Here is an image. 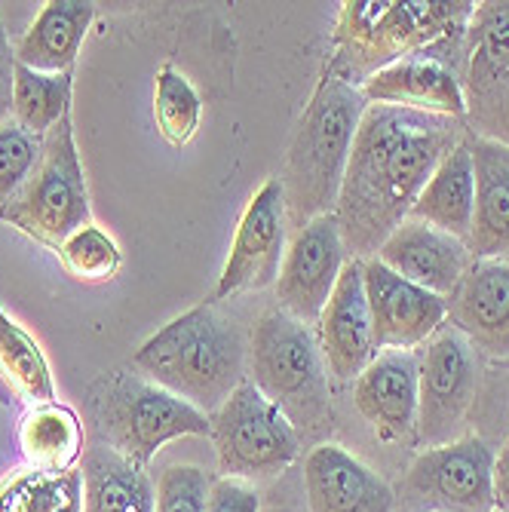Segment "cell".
Instances as JSON below:
<instances>
[{"mask_svg":"<svg viewBox=\"0 0 509 512\" xmlns=\"http://www.w3.org/2000/svg\"><path fill=\"white\" fill-rule=\"evenodd\" d=\"M221 476L258 482L286 473L301 457V436L255 384L243 381L209 417Z\"/></svg>","mask_w":509,"mask_h":512,"instance_id":"8","label":"cell"},{"mask_svg":"<svg viewBox=\"0 0 509 512\" xmlns=\"http://www.w3.org/2000/svg\"><path fill=\"white\" fill-rule=\"evenodd\" d=\"M0 512H83V476L65 473H22L0 485Z\"/></svg>","mask_w":509,"mask_h":512,"instance_id":"28","label":"cell"},{"mask_svg":"<svg viewBox=\"0 0 509 512\" xmlns=\"http://www.w3.org/2000/svg\"><path fill=\"white\" fill-rule=\"evenodd\" d=\"M43 151V138L22 129L16 120L0 123V209H4L31 178Z\"/></svg>","mask_w":509,"mask_h":512,"instance_id":"31","label":"cell"},{"mask_svg":"<svg viewBox=\"0 0 509 512\" xmlns=\"http://www.w3.org/2000/svg\"><path fill=\"white\" fill-rule=\"evenodd\" d=\"M203 99L197 86L184 77L175 65H160L154 77V120L160 135L172 148L188 145L200 129Z\"/></svg>","mask_w":509,"mask_h":512,"instance_id":"29","label":"cell"},{"mask_svg":"<svg viewBox=\"0 0 509 512\" xmlns=\"http://www.w3.org/2000/svg\"><path fill=\"white\" fill-rule=\"evenodd\" d=\"M473 13L470 0H347L332 31V62L359 86L375 71L414 56L457 71Z\"/></svg>","mask_w":509,"mask_h":512,"instance_id":"2","label":"cell"},{"mask_svg":"<svg viewBox=\"0 0 509 512\" xmlns=\"http://www.w3.org/2000/svg\"><path fill=\"white\" fill-rule=\"evenodd\" d=\"M359 89L368 105L408 108V111L454 117V120H464L467 114L457 71L427 56L393 62L375 71L372 77H365Z\"/></svg>","mask_w":509,"mask_h":512,"instance_id":"20","label":"cell"},{"mask_svg":"<svg viewBox=\"0 0 509 512\" xmlns=\"http://www.w3.org/2000/svg\"><path fill=\"white\" fill-rule=\"evenodd\" d=\"M473 206H476V169H473L470 132H467L464 142L451 154H445V160L433 169L408 218H418L442 230V234H451L460 243H467L473 227Z\"/></svg>","mask_w":509,"mask_h":512,"instance_id":"24","label":"cell"},{"mask_svg":"<svg viewBox=\"0 0 509 512\" xmlns=\"http://www.w3.org/2000/svg\"><path fill=\"white\" fill-rule=\"evenodd\" d=\"M19 445L31 470L40 473H65L83 457V427L80 417L62 405H34L19 427Z\"/></svg>","mask_w":509,"mask_h":512,"instance_id":"25","label":"cell"},{"mask_svg":"<svg viewBox=\"0 0 509 512\" xmlns=\"http://www.w3.org/2000/svg\"><path fill=\"white\" fill-rule=\"evenodd\" d=\"M215 476L194 463H175L166 467L157 479V503L154 512H206L209 491Z\"/></svg>","mask_w":509,"mask_h":512,"instance_id":"32","label":"cell"},{"mask_svg":"<svg viewBox=\"0 0 509 512\" xmlns=\"http://www.w3.org/2000/svg\"><path fill=\"white\" fill-rule=\"evenodd\" d=\"M494 512H497V509H494Z\"/></svg>","mask_w":509,"mask_h":512,"instance_id":"37","label":"cell"},{"mask_svg":"<svg viewBox=\"0 0 509 512\" xmlns=\"http://www.w3.org/2000/svg\"><path fill=\"white\" fill-rule=\"evenodd\" d=\"M418 350H381L353 381V402L381 439L408 442L418 430Z\"/></svg>","mask_w":509,"mask_h":512,"instance_id":"17","label":"cell"},{"mask_svg":"<svg viewBox=\"0 0 509 512\" xmlns=\"http://www.w3.org/2000/svg\"><path fill=\"white\" fill-rule=\"evenodd\" d=\"M89 215L92 209L74 138V120L65 114L59 126L43 138V151L31 178L0 209V221L43 246L59 249L71 234L89 224Z\"/></svg>","mask_w":509,"mask_h":512,"instance_id":"7","label":"cell"},{"mask_svg":"<svg viewBox=\"0 0 509 512\" xmlns=\"http://www.w3.org/2000/svg\"><path fill=\"white\" fill-rule=\"evenodd\" d=\"M289 249V218L280 178H267L246 203L234 240H230L227 261L218 283L209 295V304L237 298L243 292H258L276 283L283 258Z\"/></svg>","mask_w":509,"mask_h":512,"instance_id":"12","label":"cell"},{"mask_svg":"<svg viewBox=\"0 0 509 512\" xmlns=\"http://www.w3.org/2000/svg\"><path fill=\"white\" fill-rule=\"evenodd\" d=\"M206 512H261V491L252 482L218 476L212 482Z\"/></svg>","mask_w":509,"mask_h":512,"instance_id":"33","label":"cell"},{"mask_svg":"<svg viewBox=\"0 0 509 512\" xmlns=\"http://www.w3.org/2000/svg\"><path fill=\"white\" fill-rule=\"evenodd\" d=\"M402 506L411 512H494V448L482 436L424 448L405 473Z\"/></svg>","mask_w":509,"mask_h":512,"instance_id":"11","label":"cell"},{"mask_svg":"<svg viewBox=\"0 0 509 512\" xmlns=\"http://www.w3.org/2000/svg\"><path fill=\"white\" fill-rule=\"evenodd\" d=\"M13 74H16V53L4 31V22H0V123L13 111Z\"/></svg>","mask_w":509,"mask_h":512,"instance_id":"34","label":"cell"},{"mask_svg":"<svg viewBox=\"0 0 509 512\" xmlns=\"http://www.w3.org/2000/svg\"><path fill=\"white\" fill-rule=\"evenodd\" d=\"M92 19H96V4L89 0H46L13 46L16 62L40 74L71 71Z\"/></svg>","mask_w":509,"mask_h":512,"instance_id":"23","label":"cell"},{"mask_svg":"<svg viewBox=\"0 0 509 512\" xmlns=\"http://www.w3.org/2000/svg\"><path fill=\"white\" fill-rule=\"evenodd\" d=\"M249 384H255L289 424L301 442L319 445L335 427V408L329 393V368L319 353L310 325L286 310H264L249 335Z\"/></svg>","mask_w":509,"mask_h":512,"instance_id":"5","label":"cell"},{"mask_svg":"<svg viewBox=\"0 0 509 512\" xmlns=\"http://www.w3.org/2000/svg\"><path fill=\"white\" fill-rule=\"evenodd\" d=\"M132 371L212 417L249 378V344L218 304L203 301L138 347Z\"/></svg>","mask_w":509,"mask_h":512,"instance_id":"4","label":"cell"},{"mask_svg":"<svg viewBox=\"0 0 509 512\" xmlns=\"http://www.w3.org/2000/svg\"><path fill=\"white\" fill-rule=\"evenodd\" d=\"M476 206L467 249L473 258H509V148L470 132Z\"/></svg>","mask_w":509,"mask_h":512,"instance_id":"21","label":"cell"},{"mask_svg":"<svg viewBox=\"0 0 509 512\" xmlns=\"http://www.w3.org/2000/svg\"><path fill=\"white\" fill-rule=\"evenodd\" d=\"M378 350H418L448 322V301L408 283L378 258L362 261Z\"/></svg>","mask_w":509,"mask_h":512,"instance_id":"14","label":"cell"},{"mask_svg":"<svg viewBox=\"0 0 509 512\" xmlns=\"http://www.w3.org/2000/svg\"><path fill=\"white\" fill-rule=\"evenodd\" d=\"M83 512H154L157 485L148 467L120 454L108 442H92L80 457Z\"/></svg>","mask_w":509,"mask_h":512,"instance_id":"22","label":"cell"},{"mask_svg":"<svg viewBox=\"0 0 509 512\" xmlns=\"http://www.w3.org/2000/svg\"><path fill=\"white\" fill-rule=\"evenodd\" d=\"M59 258H62V267L74 279L89 283V286L111 283L123 267V252H120L117 240L92 221L59 246Z\"/></svg>","mask_w":509,"mask_h":512,"instance_id":"30","label":"cell"},{"mask_svg":"<svg viewBox=\"0 0 509 512\" xmlns=\"http://www.w3.org/2000/svg\"><path fill=\"white\" fill-rule=\"evenodd\" d=\"M402 512H411V509H402Z\"/></svg>","mask_w":509,"mask_h":512,"instance_id":"36","label":"cell"},{"mask_svg":"<svg viewBox=\"0 0 509 512\" xmlns=\"http://www.w3.org/2000/svg\"><path fill=\"white\" fill-rule=\"evenodd\" d=\"M418 430L414 442L436 448L454 442L476 405L482 365L473 344L445 322L418 353Z\"/></svg>","mask_w":509,"mask_h":512,"instance_id":"10","label":"cell"},{"mask_svg":"<svg viewBox=\"0 0 509 512\" xmlns=\"http://www.w3.org/2000/svg\"><path fill=\"white\" fill-rule=\"evenodd\" d=\"M310 512H393L396 494L372 467L335 442H319L304 460Z\"/></svg>","mask_w":509,"mask_h":512,"instance_id":"18","label":"cell"},{"mask_svg":"<svg viewBox=\"0 0 509 512\" xmlns=\"http://www.w3.org/2000/svg\"><path fill=\"white\" fill-rule=\"evenodd\" d=\"M313 335L322 359H326L329 378L341 384L356 381L365 365L378 356L372 310H368L362 283V261H347L326 310L313 325Z\"/></svg>","mask_w":509,"mask_h":512,"instance_id":"15","label":"cell"},{"mask_svg":"<svg viewBox=\"0 0 509 512\" xmlns=\"http://www.w3.org/2000/svg\"><path fill=\"white\" fill-rule=\"evenodd\" d=\"M457 77L467 129L509 148V0L476 4L460 46Z\"/></svg>","mask_w":509,"mask_h":512,"instance_id":"9","label":"cell"},{"mask_svg":"<svg viewBox=\"0 0 509 512\" xmlns=\"http://www.w3.org/2000/svg\"><path fill=\"white\" fill-rule=\"evenodd\" d=\"M74 71L40 74L16 62L13 74V120L37 138H46L65 114H71Z\"/></svg>","mask_w":509,"mask_h":512,"instance_id":"27","label":"cell"},{"mask_svg":"<svg viewBox=\"0 0 509 512\" xmlns=\"http://www.w3.org/2000/svg\"><path fill=\"white\" fill-rule=\"evenodd\" d=\"M92 411L102 442L142 467H148L163 445L188 436H209L212 430L209 414L138 371H114L102 378L92 390Z\"/></svg>","mask_w":509,"mask_h":512,"instance_id":"6","label":"cell"},{"mask_svg":"<svg viewBox=\"0 0 509 512\" xmlns=\"http://www.w3.org/2000/svg\"><path fill=\"white\" fill-rule=\"evenodd\" d=\"M467 123L408 108L368 105L353 138L335 218L347 255L368 261L411 215L433 169L467 135Z\"/></svg>","mask_w":509,"mask_h":512,"instance_id":"1","label":"cell"},{"mask_svg":"<svg viewBox=\"0 0 509 512\" xmlns=\"http://www.w3.org/2000/svg\"><path fill=\"white\" fill-rule=\"evenodd\" d=\"M375 258L402 279H408V283L442 298H448L457 289L467 267L473 264L467 243H460L451 234H442V230L418 218H405Z\"/></svg>","mask_w":509,"mask_h":512,"instance_id":"19","label":"cell"},{"mask_svg":"<svg viewBox=\"0 0 509 512\" xmlns=\"http://www.w3.org/2000/svg\"><path fill=\"white\" fill-rule=\"evenodd\" d=\"M347 261L353 258H347V246L335 215H319L301 230H295L280 276L273 283L280 310H286L304 325H316Z\"/></svg>","mask_w":509,"mask_h":512,"instance_id":"13","label":"cell"},{"mask_svg":"<svg viewBox=\"0 0 509 512\" xmlns=\"http://www.w3.org/2000/svg\"><path fill=\"white\" fill-rule=\"evenodd\" d=\"M494 509L509 512V439L494 451Z\"/></svg>","mask_w":509,"mask_h":512,"instance_id":"35","label":"cell"},{"mask_svg":"<svg viewBox=\"0 0 509 512\" xmlns=\"http://www.w3.org/2000/svg\"><path fill=\"white\" fill-rule=\"evenodd\" d=\"M0 381L31 408L56 402L50 362H46L40 344L4 313V307H0Z\"/></svg>","mask_w":509,"mask_h":512,"instance_id":"26","label":"cell"},{"mask_svg":"<svg viewBox=\"0 0 509 512\" xmlns=\"http://www.w3.org/2000/svg\"><path fill=\"white\" fill-rule=\"evenodd\" d=\"M368 102L332 59L298 120L280 172L289 230H301L319 215H332L344 184L353 138Z\"/></svg>","mask_w":509,"mask_h":512,"instance_id":"3","label":"cell"},{"mask_svg":"<svg viewBox=\"0 0 509 512\" xmlns=\"http://www.w3.org/2000/svg\"><path fill=\"white\" fill-rule=\"evenodd\" d=\"M448 301V325L479 356L509 359V258H473Z\"/></svg>","mask_w":509,"mask_h":512,"instance_id":"16","label":"cell"}]
</instances>
